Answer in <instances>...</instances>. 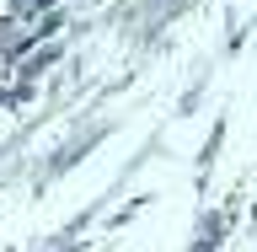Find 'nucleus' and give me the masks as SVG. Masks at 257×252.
Returning a JSON list of instances; mask_svg holds the SVG:
<instances>
[]
</instances>
